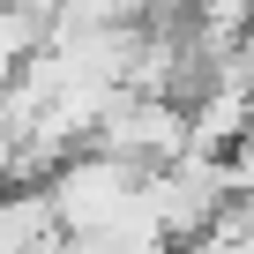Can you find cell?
<instances>
[{
    "label": "cell",
    "mask_w": 254,
    "mask_h": 254,
    "mask_svg": "<svg viewBox=\"0 0 254 254\" xmlns=\"http://www.w3.org/2000/svg\"><path fill=\"white\" fill-rule=\"evenodd\" d=\"M150 180H157V172L127 165V157L82 150V157H67V165L45 180V194H53V209H60V232L82 239V247H97V239H112L120 224H135V209L150 202Z\"/></svg>",
    "instance_id": "6da1fadb"
},
{
    "label": "cell",
    "mask_w": 254,
    "mask_h": 254,
    "mask_svg": "<svg viewBox=\"0 0 254 254\" xmlns=\"http://www.w3.org/2000/svg\"><path fill=\"white\" fill-rule=\"evenodd\" d=\"M90 150L127 157V165H142V172H172V165L194 157V105H180V97H135V90H127L112 105V120L97 127Z\"/></svg>",
    "instance_id": "7a4b0ae2"
},
{
    "label": "cell",
    "mask_w": 254,
    "mask_h": 254,
    "mask_svg": "<svg viewBox=\"0 0 254 254\" xmlns=\"http://www.w3.org/2000/svg\"><path fill=\"white\" fill-rule=\"evenodd\" d=\"M60 209L45 187H0V254H45L60 247Z\"/></svg>",
    "instance_id": "3957f363"
}]
</instances>
